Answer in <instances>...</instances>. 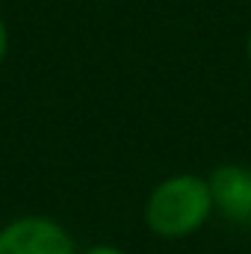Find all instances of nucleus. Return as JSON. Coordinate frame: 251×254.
<instances>
[{"label":"nucleus","mask_w":251,"mask_h":254,"mask_svg":"<svg viewBox=\"0 0 251 254\" xmlns=\"http://www.w3.org/2000/svg\"><path fill=\"white\" fill-rule=\"evenodd\" d=\"M210 184L195 175H175L163 181L145 204V222L163 240H181L195 234L210 219Z\"/></svg>","instance_id":"obj_1"},{"label":"nucleus","mask_w":251,"mask_h":254,"mask_svg":"<svg viewBox=\"0 0 251 254\" xmlns=\"http://www.w3.org/2000/svg\"><path fill=\"white\" fill-rule=\"evenodd\" d=\"M0 254H74V243L57 222L27 216L0 231Z\"/></svg>","instance_id":"obj_2"},{"label":"nucleus","mask_w":251,"mask_h":254,"mask_svg":"<svg viewBox=\"0 0 251 254\" xmlns=\"http://www.w3.org/2000/svg\"><path fill=\"white\" fill-rule=\"evenodd\" d=\"M213 210L237 225H251V169L228 163L210 175Z\"/></svg>","instance_id":"obj_3"},{"label":"nucleus","mask_w":251,"mask_h":254,"mask_svg":"<svg viewBox=\"0 0 251 254\" xmlns=\"http://www.w3.org/2000/svg\"><path fill=\"white\" fill-rule=\"evenodd\" d=\"M86 254H125L122 249H113V246H98V249H89Z\"/></svg>","instance_id":"obj_4"},{"label":"nucleus","mask_w":251,"mask_h":254,"mask_svg":"<svg viewBox=\"0 0 251 254\" xmlns=\"http://www.w3.org/2000/svg\"><path fill=\"white\" fill-rule=\"evenodd\" d=\"M3 54H6V27L0 21V60H3Z\"/></svg>","instance_id":"obj_5"},{"label":"nucleus","mask_w":251,"mask_h":254,"mask_svg":"<svg viewBox=\"0 0 251 254\" xmlns=\"http://www.w3.org/2000/svg\"><path fill=\"white\" fill-rule=\"evenodd\" d=\"M249 63H251V33H249Z\"/></svg>","instance_id":"obj_6"}]
</instances>
